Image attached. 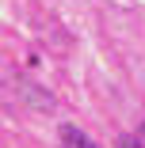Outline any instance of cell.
Returning <instances> with one entry per match:
<instances>
[{
    "mask_svg": "<svg viewBox=\"0 0 145 148\" xmlns=\"http://www.w3.org/2000/svg\"><path fill=\"white\" fill-rule=\"evenodd\" d=\"M57 137H61V148H99L84 129H76V125H61L57 129Z\"/></svg>",
    "mask_w": 145,
    "mask_h": 148,
    "instance_id": "cell-1",
    "label": "cell"
},
{
    "mask_svg": "<svg viewBox=\"0 0 145 148\" xmlns=\"http://www.w3.org/2000/svg\"><path fill=\"white\" fill-rule=\"evenodd\" d=\"M119 148H141V144H137V137H122V140H119Z\"/></svg>",
    "mask_w": 145,
    "mask_h": 148,
    "instance_id": "cell-2",
    "label": "cell"
},
{
    "mask_svg": "<svg viewBox=\"0 0 145 148\" xmlns=\"http://www.w3.org/2000/svg\"><path fill=\"white\" fill-rule=\"evenodd\" d=\"M141 140H145V125H141Z\"/></svg>",
    "mask_w": 145,
    "mask_h": 148,
    "instance_id": "cell-3",
    "label": "cell"
}]
</instances>
